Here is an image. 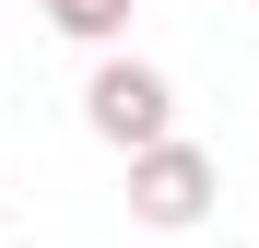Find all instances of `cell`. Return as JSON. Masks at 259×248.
Returning a JSON list of instances; mask_svg holds the SVG:
<instances>
[{"mask_svg": "<svg viewBox=\"0 0 259 248\" xmlns=\"http://www.w3.org/2000/svg\"><path fill=\"white\" fill-rule=\"evenodd\" d=\"M165 107H177V95H165V71H153V59H106L95 83H82V130L118 142V154L165 142Z\"/></svg>", "mask_w": 259, "mask_h": 248, "instance_id": "6da1fadb", "label": "cell"}, {"mask_svg": "<svg viewBox=\"0 0 259 248\" xmlns=\"http://www.w3.org/2000/svg\"><path fill=\"white\" fill-rule=\"evenodd\" d=\"M130 213L142 225H200L212 213V154L200 142H142L130 154Z\"/></svg>", "mask_w": 259, "mask_h": 248, "instance_id": "7a4b0ae2", "label": "cell"}, {"mask_svg": "<svg viewBox=\"0 0 259 248\" xmlns=\"http://www.w3.org/2000/svg\"><path fill=\"white\" fill-rule=\"evenodd\" d=\"M48 24H59V36H95V48H106V36L130 24V0H48Z\"/></svg>", "mask_w": 259, "mask_h": 248, "instance_id": "3957f363", "label": "cell"}]
</instances>
